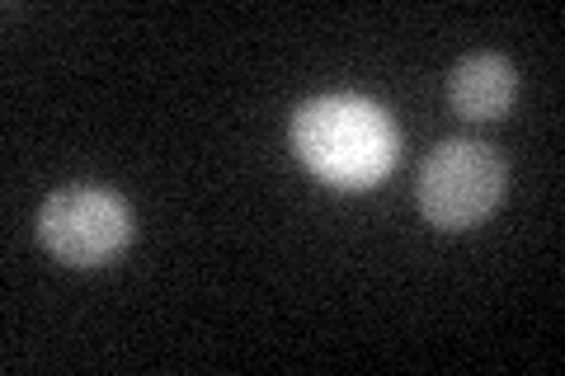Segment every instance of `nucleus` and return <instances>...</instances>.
I'll return each instance as SVG.
<instances>
[{
    "instance_id": "4",
    "label": "nucleus",
    "mask_w": 565,
    "mask_h": 376,
    "mask_svg": "<svg viewBox=\"0 0 565 376\" xmlns=\"http://www.w3.org/2000/svg\"><path fill=\"white\" fill-rule=\"evenodd\" d=\"M519 95V71L500 52H476L448 76V99L462 118H500Z\"/></svg>"
},
{
    "instance_id": "3",
    "label": "nucleus",
    "mask_w": 565,
    "mask_h": 376,
    "mask_svg": "<svg viewBox=\"0 0 565 376\" xmlns=\"http://www.w3.org/2000/svg\"><path fill=\"white\" fill-rule=\"evenodd\" d=\"M39 240L62 264L99 268L132 240V212L109 189H62L39 212Z\"/></svg>"
},
{
    "instance_id": "1",
    "label": "nucleus",
    "mask_w": 565,
    "mask_h": 376,
    "mask_svg": "<svg viewBox=\"0 0 565 376\" xmlns=\"http://www.w3.org/2000/svg\"><path fill=\"white\" fill-rule=\"evenodd\" d=\"M297 160L334 189H373L392 174L401 155V132L373 99L363 95H321L292 114Z\"/></svg>"
},
{
    "instance_id": "2",
    "label": "nucleus",
    "mask_w": 565,
    "mask_h": 376,
    "mask_svg": "<svg viewBox=\"0 0 565 376\" xmlns=\"http://www.w3.org/2000/svg\"><path fill=\"white\" fill-rule=\"evenodd\" d=\"M500 193L504 165L481 141H444L419 170V212L444 230H467L486 222Z\"/></svg>"
}]
</instances>
